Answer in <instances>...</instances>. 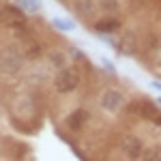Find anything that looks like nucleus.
<instances>
[{"label": "nucleus", "instance_id": "nucleus-14", "mask_svg": "<svg viewBox=\"0 0 161 161\" xmlns=\"http://www.w3.org/2000/svg\"><path fill=\"white\" fill-rule=\"evenodd\" d=\"M54 24L58 26V28H62V30H71V28H73V24H67V22H58V19H56Z\"/></svg>", "mask_w": 161, "mask_h": 161}, {"label": "nucleus", "instance_id": "nucleus-12", "mask_svg": "<svg viewBox=\"0 0 161 161\" xmlns=\"http://www.w3.org/2000/svg\"><path fill=\"white\" fill-rule=\"evenodd\" d=\"M101 7H103L105 11H110V13L118 11V2H116V0H103V2H101Z\"/></svg>", "mask_w": 161, "mask_h": 161}, {"label": "nucleus", "instance_id": "nucleus-4", "mask_svg": "<svg viewBox=\"0 0 161 161\" xmlns=\"http://www.w3.org/2000/svg\"><path fill=\"white\" fill-rule=\"evenodd\" d=\"M120 148L127 155V159H131V161L140 159V155H144V144H142V140L137 136H123Z\"/></svg>", "mask_w": 161, "mask_h": 161}, {"label": "nucleus", "instance_id": "nucleus-18", "mask_svg": "<svg viewBox=\"0 0 161 161\" xmlns=\"http://www.w3.org/2000/svg\"><path fill=\"white\" fill-rule=\"evenodd\" d=\"M157 105H159V108H161V99H157Z\"/></svg>", "mask_w": 161, "mask_h": 161}, {"label": "nucleus", "instance_id": "nucleus-17", "mask_svg": "<svg viewBox=\"0 0 161 161\" xmlns=\"http://www.w3.org/2000/svg\"><path fill=\"white\" fill-rule=\"evenodd\" d=\"M155 125H159V127H161V114L157 116V118H155Z\"/></svg>", "mask_w": 161, "mask_h": 161}, {"label": "nucleus", "instance_id": "nucleus-5", "mask_svg": "<svg viewBox=\"0 0 161 161\" xmlns=\"http://www.w3.org/2000/svg\"><path fill=\"white\" fill-rule=\"evenodd\" d=\"M157 108H159V105H157V103H150V101H133L131 112L137 114L140 118H144V120L155 123V118L159 116V110H157Z\"/></svg>", "mask_w": 161, "mask_h": 161}, {"label": "nucleus", "instance_id": "nucleus-15", "mask_svg": "<svg viewBox=\"0 0 161 161\" xmlns=\"http://www.w3.org/2000/svg\"><path fill=\"white\" fill-rule=\"evenodd\" d=\"M7 19V11H4V7H0V24Z\"/></svg>", "mask_w": 161, "mask_h": 161}, {"label": "nucleus", "instance_id": "nucleus-6", "mask_svg": "<svg viewBox=\"0 0 161 161\" xmlns=\"http://www.w3.org/2000/svg\"><path fill=\"white\" fill-rule=\"evenodd\" d=\"M137 52V35L133 30H125L118 39V54L120 56H133Z\"/></svg>", "mask_w": 161, "mask_h": 161}, {"label": "nucleus", "instance_id": "nucleus-16", "mask_svg": "<svg viewBox=\"0 0 161 161\" xmlns=\"http://www.w3.org/2000/svg\"><path fill=\"white\" fill-rule=\"evenodd\" d=\"M153 86L157 88V90H161V82H153Z\"/></svg>", "mask_w": 161, "mask_h": 161}, {"label": "nucleus", "instance_id": "nucleus-3", "mask_svg": "<svg viewBox=\"0 0 161 161\" xmlns=\"http://www.w3.org/2000/svg\"><path fill=\"white\" fill-rule=\"evenodd\" d=\"M123 103H125L123 92H118V90H114V88L103 90L101 97H99V105H101V110H105V112H118L123 108Z\"/></svg>", "mask_w": 161, "mask_h": 161}, {"label": "nucleus", "instance_id": "nucleus-7", "mask_svg": "<svg viewBox=\"0 0 161 161\" xmlns=\"http://www.w3.org/2000/svg\"><path fill=\"white\" fill-rule=\"evenodd\" d=\"M22 52H24V56L28 60H37V58H41V54H43L41 43H37L35 39H26L24 43H22Z\"/></svg>", "mask_w": 161, "mask_h": 161}, {"label": "nucleus", "instance_id": "nucleus-19", "mask_svg": "<svg viewBox=\"0 0 161 161\" xmlns=\"http://www.w3.org/2000/svg\"><path fill=\"white\" fill-rule=\"evenodd\" d=\"M159 64H161V54H159Z\"/></svg>", "mask_w": 161, "mask_h": 161}, {"label": "nucleus", "instance_id": "nucleus-8", "mask_svg": "<svg viewBox=\"0 0 161 161\" xmlns=\"http://www.w3.org/2000/svg\"><path fill=\"white\" fill-rule=\"evenodd\" d=\"M75 13L80 15V17H95V13H97V4H95V0H75Z\"/></svg>", "mask_w": 161, "mask_h": 161}, {"label": "nucleus", "instance_id": "nucleus-13", "mask_svg": "<svg viewBox=\"0 0 161 161\" xmlns=\"http://www.w3.org/2000/svg\"><path fill=\"white\" fill-rule=\"evenodd\" d=\"M26 9H30V11H37L39 7H41V0H26V2H22Z\"/></svg>", "mask_w": 161, "mask_h": 161}, {"label": "nucleus", "instance_id": "nucleus-10", "mask_svg": "<svg viewBox=\"0 0 161 161\" xmlns=\"http://www.w3.org/2000/svg\"><path fill=\"white\" fill-rule=\"evenodd\" d=\"M86 120H88V112L86 110H75V112H71V116L67 118V125H69L73 131H80V129L86 125Z\"/></svg>", "mask_w": 161, "mask_h": 161}, {"label": "nucleus", "instance_id": "nucleus-2", "mask_svg": "<svg viewBox=\"0 0 161 161\" xmlns=\"http://www.w3.org/2000/svg\"><path fill=\"white\" fill-rule=\"evenodd\" d=\"M80 80L82 77H80V71L75 67H64L54 77V88H56V92L67 95V92H73L75 88L80 86Z\"/></svg>", "mask_w": 161, "mask_h": 161}, {"label": "nucleus", "instance_id": "nucleus-1", "mask_svg": "<svg viewBox=\"0 0 161 161\" xmlns=\"http://www.w3.org/2000/svg\"><path fill=\"white\" fill-rule=\"evenodd\" d=\"M24 60H26V56L19 47H13V45L2 47L0 50V73H4V75L19 73L22 67H24Z\"/></svg>", "mask_w": 161, "mask_h": 161}, {"label": "nucleus", "instance_id": "nucleus-9", "mask_svg": "<svg viewBox=\"0 0 161 161\" xmlns=\"http://www.w3.org/2000/svg\"><path fill=\"white\" fill-rule=\"evenodd\" d=\"M118 28H120V22H118L116 17H103V19H99V22L95 24V30H97V32H103V35L116 32Z\"/></svg>", "mask_w": 161, "mask_h": 161}, {"label": "nucleus", "instance_id": "nucleus-11", "mask_svg": "<svg viewBox=\"0 0 161 161\" xmlns=\"http://www.w3.org/2000/svg\"><path fill=\"white\" fill-rule=\"evenodd\" d=\"M142 161H161V146H150L144 150Z\"/></svg>", "mask_w": 161, "mask_h": 161}]
</instances>
